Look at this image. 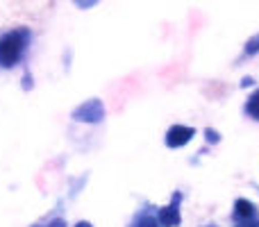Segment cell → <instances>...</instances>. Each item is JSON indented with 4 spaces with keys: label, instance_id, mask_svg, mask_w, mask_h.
<instances>
[{
    "label": "cell",
    "instance_id": "cell-2",
    "mask_svg": "<svg viewBox=\"0 0 259 227\" xmlns=\"http://www.w3.org/2000/svg\"><path fill=\"white\" fill-rule=\"evenodd\" d=\"M73 118L82 120V123H100V120L105 118V105H103V100H98V98L87 100L84 105H80V107L73 112Z\"/></svg>",
    "mask_w": 259,
    "mask_h": 227
},
{
    "label": "cell",
    "instance_id": "cell-5",
    "mask_svg": "<svg viewBox=\"0 0 259 227\" xmlns=\"http://www.w3.org/2000/svg\"><path fill=\"white\" fill-rule=\"evenodd\" d=\"M234 218H237V223H252V220H257V205L246 200V198H239L234 202Z\"/></svg>",
    "mask_w": 259,
    "mask_h": 227
},
{
    "label": "cell",
    "instance_id": "cell-10",
    "mask_svg": "<svg viewBox=\"0 0 259 227\" xmlns=\"http://www.w3.org/2000/svg\"><path fill=\"white\" fill-rule=\"evenodd\" d=\"M44 227H66V223H64L62 218H57V220H53V223H48V225H44Z\"/></svg>",
    "mask_w": 259,
    "mask_h": 227
},
{
    "label": "cell",
    "instance_id": "cell-12",
    "mask_svg": "<svg viewBox=\"0 0 259 227\" xmlns=\"http://www.w3.org/2000/svg\"><path fill=\"white\" fill-rule=\"evenodd\" d=\"M209 227H211V225H209Z\"/></svg>",
    "mask_w": 259,
    "mask_h": 227
},
{
    "label": "cell",
    "instance_id": "cell-11",
    "mask_svg": "<svg viewBox=\"0 0 259 227\" xmlns=\"http://www.w3.org/2000/svg\"><path fill=\"white\" fill-rule=\"evenodd\" d=\"M75 227H91V223H87V220H82V223H77Z\"/></svg>",
    "mask_w": 259,
    "mask_h": 227
},
{
    "label": "cell",
    "instance_id": "cell-4",
    "mask_svg": "<svg viewBox=\"0 0 259 227\" xmlns=\"http://www.w3.org/2000/svg\"><path fill=\"white\" fill-rule=\"evenodd\" d=\"M193 137H196V129L193 127H187V125H173V127L166 132V146L168 148H182V146H187Z\"/></svg>",
    "mask_w": 259,
    "mask_h": 227
},
{
    "label": "cell",
    "instance_id": "cell-6",
    "mask_svg": "<svg viewBox=\"0 0 259 227\" xmlns=\"http://www.w3.org/2000/svg\"><path fill=\"white\" fill-rule=\"evenodd\" d=\"M130 227H161L159 220H157V214H152L150 209H143L137 214V218L132 220Z\"/></svg>",
    "mask_w": 259,
    "mask_h": 227
},
{
    "label": "cell",
    "instance_id": "cell-1",
    "mask_svg": "<svg viewBox=\"0 0 259 227\" xmlns=\"http://www.w3.org/2000/svg\"><path fill=\"white\" fill-rule=\"evenodd\" d=\"M27 34L25 27H16V30H9L0 36V66L3 68H12L21 62L23 53L27 48Z\"/></svg>",
    "mask_w": 259,
    "mask_h": 227
},
{
    "label": "cell",
    "instance_id": "cell-3",
    "mask_svg": "<svg viewBox=\"0 0 259 227\" xmlns=\"http://www.w3.org/2000/svg\"><path fill=\"white\" fill-rule=\"evenodd\" d=\"M180 202H182V193H173V200H170V205L161 207L159 211H157V220H159L161 227H178L182 223V216H180Z\"/></svg>",
    "mask_w": 259,
    "mask_h": 227
},
{
    "label": "cell",
    "instance_id": "cell-7",
    "mask_svg": "<svg viewBox=\"0 0 259 227\" xmlns=\"http://www.w3.org/2000/svg\"><path fill=\"white\" fill-rule=\"evenodd\" d=\"M246 114L250 116V118L259 120V89H257L255 94L250 96V98L246 100Z\"/></svg>",
    "mask_w": 259,
    "mask_h": 227
},
{
    "label": "cell",
    "instance_id": "cell-8",
    "mask_svg": "<svg viewBox=\"0 0 259 227\" xmlns=\"http://www.w3.org/2000/svg\"><path fill=\"white\" fill-rule=\"evenodd\" d=\"M257 53H259V34H255L246 43V55H257Z\"/></svg>",
    "mask_w": 259,
    "mask_h": 227
},
{
    "label": "cell",
    "instance_id": "cell-9",
    "mask_svg": "<svg viewBox=\"0 0 259 227\" xmlns=\"http://www.w3.org/2000/svg\"><path fill=\"white\" fill-rule=\"evenodd\" d=\"M207 141H209V143H219L221 141V137H219V132H214V129H207Z\"/></svg>",
    "mask_w": 259,
    "mask_h": 227
}]
</instances>
